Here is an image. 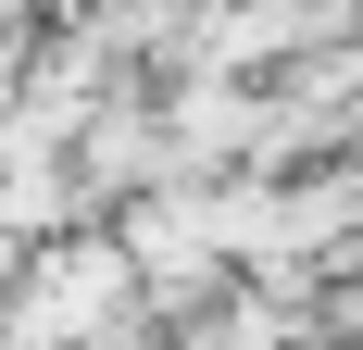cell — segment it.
Returning <instances> with one entry per match:
<instances>
[{
    "label": "cell",
    "instance_id": "obj_1",
    "mask_svg": "<svg viewBox=\"0 0 363 350\" xmlns=\"http://www.w3.org/2000/svg\"><path fill=\"white\" fill-rule=\"evenodd\" d=\"M75 201H88V188H75L63 138H50V125H26V113H0V250H13V238H50Z\"/></svg>",
    "mask_w": 363,
    "mask_h": 350
}]
</instances>
